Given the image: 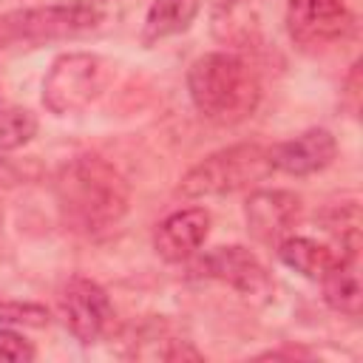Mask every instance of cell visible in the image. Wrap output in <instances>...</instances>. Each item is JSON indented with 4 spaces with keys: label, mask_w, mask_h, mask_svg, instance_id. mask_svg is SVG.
<instances>
[{
    "label": "cell",
    "mask_w": 363,
    "mask_h": 363,
    "mask_svg": "<svg viewBox=\"0 0 363 363\" xmlns=\"http://www.w3.org/2000/svg\"><path fill=\"white\" fill-rule=\"evenodd\" d=\"M54 199L68 230L79 235H102L125 218L130 207V184L102 156L82 153L57 170Z\"/></svg>",
    "instance_id": "1"
},
{
    "label": "cell",
    "mask_w": 363,
    "mask_h": 363,
    "mask_svg": "<svg viewBox=\"0 0 363 363\" xmlns=\"http://www.w3.org/2000/svg\"><path fill=\"white\" fill-rule=\"evenodd\" d=\"M193 108L213 125L230 128L250 119L261 102V82L247 60L230 51H210L187 71Z\"/></svg>",
    "instance_id": "2"
},
{
    "label": "cell",
    "mask_w": 363,
    "mask_h": 363,
    "mask_svg": "<svg viewBox=\"0 0 363 363\" xmlns=\"http://www.w3.org/2000/svg\"><path fill=\"white\" fill-rule=\"evenodd\" d=\"M269 173H272L269 147L258 142H238L193 164L179 182V196L184 199L230 196V193L255 187Z\"/></svg>",
    "instance_id": "3"
},
{
    "label": "cell",
    "mask_w": 363,
    "mask_h": 363,
    "mask_svg": "<svg viewBox=\"0 0 363 363\" xmlns=\"http://www.w3.org/2000/svg\"><path fill=\"white\" fill-rule=\"evenodd\" d=\"M102 23L96 3H51L37 9H17L0 17V48L6 45H40L54 40H71L94 31Z\"/></svg>",
    "instance_id": "4"
},
{
    "label": "cell",
    "mask_w": 363,
    "mask_h": 363,
    "mask_svg": "<svg viewBox=\"0 0 363 363\" xmlns=\"http://www.w3.org/2000/svg\"><path fill=\"white\" fill-rule=\"evenodd\" d=\"M108 85V65L88 51L60 54L43 79V105L54 116L85 111Z\"/></svg>",
    "instance_id": "5"
},
{
    "label": "cell",
    "mask_w": 363,
    "mask_h": 363,
    "mask_svg": "<svg viewBox=\"0 0 363 363\" xmlns=\"http://www.w3.org/2000/svg\"><path fill=\"white\" fill-rule=\"evenodd\" d=\"M196 275L227 284L230 289H235L241 298L252 301V303H267L275 292L272 275L267 272V267L258 261V255L241 244H230V247H216L210 250L204 258L196 261Z\"/></svg>",
    "instance_id": "6"
},
{
    "label": "cell",
    "mask_w": 363,
    "mask_h": 363,
    "mask_svg": "<svg viewBox=\"0 0 363 363\" xmlns=\"http://www.w3.org/2000/svg\"><path fill=\"white\" fill-rule=\"evenodd\" d=\"M354 26L349 0H286V31L301 48H323Z\"/></svg>",
    "instance_id": "7"
},
{
    "label": "cell",
    "mask_w": 363,
    "mask_h": 363,
    "mask_svg": "<svg viewBox=\"0 0 363 363\" xmlns=\"http://www.w3.org/2000/svg\"><path fill=\"white\" fill-rule=\"evenodd\" d=\"M60 312H62L68 332L82 346L102 340L113 326V306H111L108 292L85 275H74L65 284L60 295Z\"/></svg>",
    "instance_id": "8"
},
{
    "label": "cell",
    "mask_w": 363,
    "mask_h": 363,
    "mask_svg": "<svg viewBox=\"0 0 363 363\" xmlns=\"http://www.w3.org/2000/svg\"><path fill=\"white\" fill-rule=\"evenodd\" d=\"M244 218L252 241L264 247H278L301 218V196L281 187L252 190L244 201Z\"/></svg>",
    "instance_id": "9"
},
{
    "label": "cell",
    "mask_w": 363,
    "mask_h": 363,
    "mask_svg": "<svg viewBox=\"0 0 363 363\" xmlns=\"http://www.w3.org/2000/svg\"><path fill=\"white\" fill-rule=\"evenodd\" d=\"M337 156V142L326 128H309L286 142L269 147L272 170L286 176H312L326 170Z\"/></svg>",
    "instance_id": "10"
},
{
    "label": "cell",
    "mask_w": 363,
    "mask_h": 363,
    "mask_svg": "<svg viewBox=\"0 0 363 363\" xmlns=\"http://www.w3.org/2000/svg\"><path fill=\"white\" fill-rule=\"evenodd\" d=\"M210 235V213L204 207H184L159 221L153 250L167 264H182L201 250Z\"/></svg>",
    "instance_id": "11"
},
{
    "label": "cell",
    "mask_w": 363,
    "mask_h": 363,
    "mask_svg": "<svg viewBox=\"0 0 363 363\" xmlns=\"http://www.w3.org/2000/svg\"><path fill=\"white\" fill-rule=\"evenodd\" d=\"M275 252H278L281 264H286L289 269H295L298 275L312 278V281H320L343 255L337 247L306 238V235H286L275 247Z\"/></svg>",
    "instance_id": "12"
},
{
    "label": "cell",
    "mask_w": 363,
    "mask_h": 363,
    "mask_svg": "<svg viewBox=\"0 0 363 363\" xmlns=\"http://www.w3.org/2000/svg\"><path fill=\"white\" fill-rule=\"evenodd\" d=\"M360 255H340V261L320 278L323 301L329 309L346 318H357L363 306V286H360Z\"/></svg>",
    "instance_id": "13"
},
{
    "label": "cell",
    "mask_w": 363,
    "mask_h": 363,
    "mask_svg": "<svg viewBox=\"0 0 363 363\" xmlns=\"http://www.w3.org/2000/svg\"><path fill=\"white\" fill-rule=\"evenodd\" d=\"M199 11H201V0H153L145 14L142 43L153 45L159 40L187 31L199 17Z\"/></svg>",
    "instance_id": "14"
},
{
    "label": "cell",
    "mask_w": 363,
    "mask_h": 363,
    "mask_svg": "<svg viewBox=\"0 0 363 363\" xmlns=\"http://www.w3.org/2000/svg\"><path fill=\"white\" fill-rule=\"evenodd\" d=\"M320 227L343 255H360V207L354 201L326 207L320 213Z\"/></svg>",
    "instance_id": "15"
},
{
    "label": "cell",
    "mask_w": 363,
    "mask_h": 363,
    "mask_svg": "<svg viewBox=\"0 0 363 363\" xmlns=\"http://www.w3.org/2000/svg\"><path fill=\"white\" fill-rule=\"evenodd\" d=\"M37 136V116L20 105H0V150H17Z\"/></svg>",
    "instance_id": "16"
},
{
    "label": "cell",
    "mask_w": 363,
    "mask_h": 363,
    "mask_svg": "<svg viewBox=\"0 0 363 363\" xmlns=\"http://www.w3.org/2000/svg\"><path fill=\"white\" fill-rule=\"evenodd\" d=\"M244 11H247V0H210L213 31H216L221 40L238 43V40L247 34Z\"/></svg>",
    "instance_id": "17"
},
{
    "label": "cell",
    "mask_w": 363,
    "mask_h": 363,
    "mask_svg": "<svg viewBox=\"0 0 363 363\" xmlns=\"http://www.w3.org/2000/svg\"><path fill=\"white\" fill-rule=\"evenodd\" d=\"M0 320L6 323H23V326H45L48 312L37 303H17V301H0Z\"/></svg>",
    "instance_id": "18"
},
{
    "label": "cell",
    "mask_w": 363,
    "mask_h": 363,
    "mask_svg": "<svg viewBox=\"0 0 363 363\" xmlns=\"http://www.w3.org/2000/svg\"><path fill=\"white\" fill-rule=\"evenodd\" d=\"M34 354L37 352H34L31 340H26L14 329L0 326V360L3 363H28V360H34Z\"/></svg>",
    "instance_id": "19"
},
{
    "label": "cell",
    "mask_w": 363,
    "mask_h": 363,
    "mask_svg": "<svg viewBox=\"0 0 363 363\" xmlns=\"http://www.w3.org/2000/svg\"><path fill=\"white\" fill-rule=\"evenodd\" d=\"M357 79H360V62H354L352 65V71H349V77H346V94H349V99H352V111H357Z\"/></svg>",
    "instance_id": "20"
},
{
    "label": "cell",
    "mask_w": 363,
    "mask_h": 363,
    "mask_svg": "<svg viewBox=\"0 0 363 363\" xmlns=\"http://www.w3.org/2000/svg\"><path fill=\"white\" fill-rule=\"evenodd\" d=\"M94 3H108V0H94Z\"/></svg>",
    "instance_id": "21"
}]
</instances>
